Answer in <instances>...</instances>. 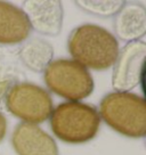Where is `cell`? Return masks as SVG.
I'll list each match as a JSON object with an SVG mask.
<instances>
[{
	"mask_svg": "<svg viewBox=\"0 0 146 155\" xmlns=\"http://www.w3.org/2000/svg\"><path fill=\"white\" fill-rule=\"evenodd\" d=\"M5 104L10 114L32 124L47 121L54 110L49 92L30 82L13 84L6 95Z\"/></svg>",
	"mask_w": 146,
	"mask_h": 155,
	"instance_id": "cell-5",
	"label": "cell"
},
{
	"mask_svg": "<svg viewBox=\"0 0 146 155\" xmlns=\"http://www.w3.org/2000/svg\"><path fill=\"white\" fill-rule=\"evenodd\" d=\"M113 28L119 39L127 42L143 38L146 31L145 7L136 2H124L121 9L114 15Z\"/></svg>",
	"mask_w": 146,
	"mask_h": 155,
	"instance_id": "cell-10",
	"label": "cell"
},
{
	"mask_svg": "<svg viewBox=\"0 0 146 155\" xmlns=\"http://www.w3.org/2000/svg\"><path fill=\"white\" fill-rule=\"evenodd\" d=\"M46 86L54 94L79 102L87 98L94 91V79L90 72L73 59H53L44 71Z\"/></svg>",
	"mask_w": 146,
	"mask_h": 155,
	"instance_id": "cell-4",
	"label": "cell"
},
{
	"mask_svg": "<svg viewBox=\"0 0 146 155\" xmlns=\"http://www.w3.org/2000/svg\"><path fill=\"white\" fill-rule=\"evenodd\" d=\"M146 44L131 41L119 51L112 74V87L120 92H129L141 82Z\"/></svg>",
	"mask_w": 146,
	"mask_h": 155,
	"instance_id": "cell-6",
	"label": "cell"
},
{
	"mask_svg": "<svg viewBox=\"0 0 146 155\" xmlns=\"http://www.w3.org/2000/svg\"><path fill=\"white\" fill-rule=\"evenodd\" d=\"M12 145L17 155H58L55 139L38 124L22 122L16 126Z\"/></svg>",
	"mask_w": 146,
	"mask_h": 155,
	"instance_id": "cell-7",
	"label": "cell"
},
{
	"mask_svg": "<svg viewBox=\"0 0 146 155\" xmlns=\"http://www.w3.org/2000/svg\"><path fill=\"white\" fill-rule=\"evenodd\" d=\"M98 114L108 127L129 138L146 135V104L141 96L132 92H110L99 103Z\"/></svg>",
	"mask_w": 146,
	"mask_h": 155,
	"instance_id": "cell-2",
	"label": "cell"
},
{
	"mask_svg": "<svg viewBox=\"0 0 146 155\" xmlns=\"http://www.w3.org/2000/svg\"><path fill=\"white\" fill-rule=\"evenodd\" d=\"M23 12L31 29L38 33L55 37L63 25V7L59 1H24Z\"/></svg>",
	"mask_w": 146,
	"mask_h": 155,
	"instance_id": "cell-8",
	"label": "cell"
},
{
	"mask_svg": "<svg viewBox=\"0 0 146 155\" xmlns=\"http://www.w3.org/2000/svg\"><path fill=\"white\" fill-rule=\"evenodd\" d=\"M75 4L89 14L108 17L117 14L124 5V1H77Z\"/></svg>",
	"mask_w": 146,
	"mask_h": 155,
	"instance_id": "cell-12",
	"label": "cell"
},
{
	"mask_svg": "<svg viewBox=\"0 0 146 155\" xmlns=\"http://www.w3.org/2000/svg\"><path fill=\"white\" fill-rule=\"evenodd\" d=\"M7 134V120L2 113H0V143L4 140Z\"/></svg>",
	"mask_w": 146,
	"mask_h": 155,
	"instance_id": "cell-13",
	"label": "cell"
},
{
	"mask_svg": "<svg viewBox=\"0 0 146 155\" xmlns=\"http://www.w3.org/2000/svg\"><path fill=\"white\" fill-rule=\"evenodd\" d=\"M31 25L24 12L13 4L0 1V45H17L30 37Z\"/></svg>",
	"mask_w": 146,
	"mask_h": 155,
	"instance_id": "cell-9",
	"label": "cell"
},
{
	"mask_svg": "<svg viewBox=\"0 0 146 155\" xmlns=\"http://www.w3.org/2000/svg\"><path fill=\"white\" fill-rule=\"evenodd\" d=\"M50 128L66 144H85L94 139L101 127V116L91 105L80 102L61 103L50 114Z\"/></svg>",
	"mask_w": 146,
	"mask_h": 155,
	"instance_id": "cell-3",
	"label": "cell"
},
{
	"mask_svg": "<svg viewBox=\"0 0 146 155\" xmlns=\"http://www.w3.org/2000/svg\"><path fill=\"white\" fill-rule=\"evenodd\" d=\"M68 49L73 61L95 71L112 68L120 51L117 38L110 31L90 23L79 25L71 31Z\"/></svg>",
	"mask_w": 146,
	"mask_h": 155,
	"instance_id": "cell-1",
	"label": "cell"
},
{
	"mask_svg": "<svg viewBox=\"0 0 146 155\" xmlns=\"http://www.w3.org/2000/svg\"><path fill=\"white\" fill-rule=\"evenodd\" d=\"M21 62L25 68L33 72H44L51 63L54 56L53 46L41 38H32L28 40L18 53Z\"/></svg>",
	"mask_w": 146,
	"mask_h": 155,
	"instance_id": "cell-11",
	"label": "cell"
}]
</instances>
